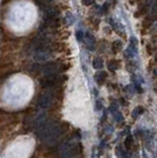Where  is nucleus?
Instances as JSON below:
<instances>
[{
  "label": "nucleus",
  "instance_id": "f257e3e1",
  "mask_svg": "<svg viewBox=\"0 0 157 158\" xmlns=\"http://www.w3.org/2000/svg\"><path fill=\"white\" fill-rule=\"evenodd\" d=\"M63 128L56 122H48L40 131V135L44 140L48 142H53L62 135Z\"/></svg>",
  "mask_w": 157,
  "mask_h": 158
},
{
  "label": "nucleus",
  "instance_id": "f03ea898",
  "mask_svg": "<svg viewBox=\"0 0 157 158\" xmlns=\"http://www.w3.org/2000/svg\"><path fill=\"white\" fill-rule=\"evenodd\" d=\"M80 152V145L75 142H68L64 145L62 149V157L63 158H71Z\"/></svg>",
  "mask_w": 157,
  "mask_h": 158
},
{
  "label": "nucleus",
  "instance_id": "7ed1b4c3",
  "mask_svg": "<svg viewBox=\"0 0 157 158\" xmlns=\"http://www.w3.org/2000/svg\"><path fill=\"white\" fill-rule=\"evenodd\" d=\"M52 93L51 91H47V92L43 93L40 96L39 100H38V105L42 108V109H47L52 102Z\"/></svg>",
  "mask_w": 157,
  "mask_h": 158
},
{
  "label": "nucleus",
  "instance_id": "20e7f679",
  "mask_svg": "<svg viewBox=\"0 0 157 158\" xmlns=\"http://www.w3.org/2000/svg\"><path fill=\"white\" fill-rule=\"evenodd\" d=\"M57 80H59V77L56 74H48L41 79L40 83L43 87H52L56 84Z\"/></svg>",
  "mask_w": 157,
  "mask_h": 158
},
{
  "label": "nucleus",
  "instance_id": "39448f33",
  "mask_svg": "<svg viewBox=\"0 0 157 158\" xmlns=\"http://www.w3.org/2000/svg\"><path fill=\"white\" fill-rule=\"evenodd\" d=\"M42 71L45 73V75H48V74H56L57 71L59 70V65L55 63V62H49L42 66Z\"/></svg>",
  "mask_w": 157,
  "mask_h": 158
},
{
  "label": "nucleus",
  "instance_id": "423d86ee",
  "mask_svg": "<svg viewBox=\"0 0 157 158\" xmlns=\"http://www.w3.org/2000/svg\"><path fill=\"white\" fill-rule=\"evenodd\" d=\"M47 124V115L45 114H41L38 118L36 119L35 122V127L37 131H41L44 127L45 124Z\"/></svg>",
  "mask_w": 157,
  "mask_h": 158
},
{
  "label": "nucleus",
  "instance_id": "0eeeda50",
  "mask_svg": "<svg viewBox=\"0 0 157 158\" xmlns=\"http://www.w3.org/2000/svg\"><path fill=\"white\" fill-rule=\"evenodd\" d=\"M49 57V55L45 51H40V52H37L36 55L34 56V59L37 61H45L48 60Z\"/></svg>",
  "mask_w": 157,
  "mask_h": 158
},
{
  "label": "nucleus",
  "instance_id": "6e6552de",
  "mask_svg": "<svg viewBox=\"0 0 157 158\" xmlns=\"http://www.w3.org/2000/svg\"><path fill=\"white\" fill-rule=\"evenodd\" d=\"M56 15V10L55 8H48L45 11V16L48 17V19H53Z\"/></svg>",
  "mask_w": 157,
  "mask_h": 158
},
{
  "label": "nucleus",
  "instance_id": "1a4fd4ad",
  "mask_svg": "<svg viewBox=\"0 0 157 158\" xmlns=\"http://www.w3.org/2000/svg\"><path fill=\"white\" fill-rule=\"evenodd\" d=\"M131 142H133V138H131V136H129V138H127L126 139V141H125L126 147H127V148H130Z\"/></svg>",
  "mask_w": 157,
  "mask_h": 158
},
{
  "label": "nucleus",
  "instance_id": "9d476101",
  "mask_svg": "<svg viewBox=\"0 0 157 158\" xmlns=\"http://www.w3.org/2000/svg\"><path fill=\"white\" fill-rule=\"evenodd\" d=\"M105 76H106L105 74H98V75H96V77H95V78L97 79V81L100 82V81L103 80V78H105Z\"/></svg>",
  "mask_w": 157,
  "mask_h": 158
},
{
  "label": "nucleus",
  "instance_id": "9b49d317",
  "mask_svg": "<svg viewBox=\"0 0 157 158\" xmlns=\"http://www.w3.org/2000/svg\"><path fill=\"white\" fill-rule=\"evenodd\" d=\"M36 4H38V5H43V1L42 0H33Z\"/></svg>",
  "mask_w": 157,
  "mask_h": 158
}]
</instances>
